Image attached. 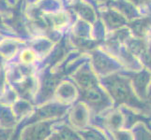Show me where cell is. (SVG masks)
I'll list each match as a JSON object with an SVG mask.
<instances>
[{
	"label": "cell",
	"instance_id": "obj_1",
	"mask_svg": "<svg viewBox=\"0 0 151 140\" xmlns=\"http://www.w3.org/2000/svg\"><path fill=\"white\" fill-rule=\"evenodd\" d=\"M86 99L93 106H99L101 104H103V97L100 92L90 91L89 92L86 93Z\"/></svg>",
	"mask_w": 151,
	"mask_h": 140
},
{
	"label": "cell",
	"instance_id": "obj_2",
	"mask_svg": "<svg viewBox=\"0 0 151 140\" xmlns=\"http://www.w3.org/2000/svg\"><path fill=\"white\" fill-rule=\"evenodd\" d=\"M23 59L25 62H31L34 59V53H32L31 51H24V55H23Z\"/></svg>",
	"mask_w": 151,
	"mask_h": 140
}]
</instances>
